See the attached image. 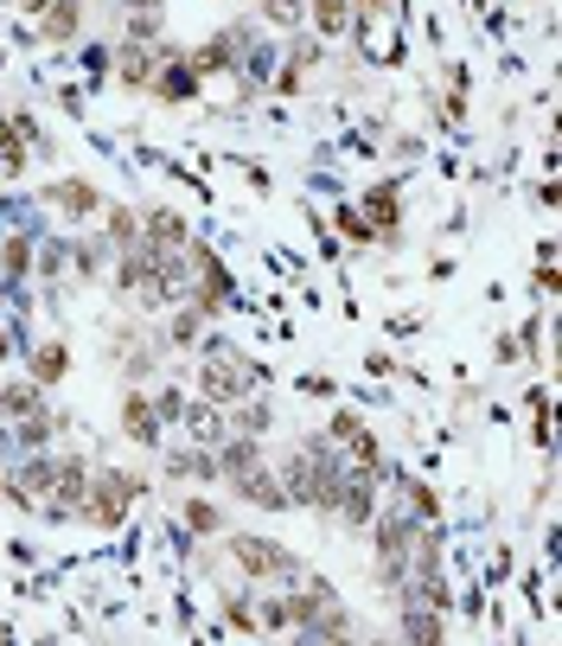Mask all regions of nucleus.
Instances as JSON below:
<instances>
[{
    "mask_svg": "<svg viewBox=\"0 0 562 646\" xmlns=\"http://www.w3.org/2000/svg\"><path fill=\"white\" fill-rule=\"evenodd\" d=\"M180 519H186L192 537H225L230 532V519L211 506V499H186V506H180Z\"/></svg>",
    "mask_w": 562,
    "mask_h": 646,
    "instance_id": "obj_14",
    "label": "nucleus"
},
{
    "mask_svg": "<svg viewBox=\"0 0 562 646\" xmlns=\"http://www.w3.org/2000/svg\"><path fill=\"white\" fill-rule=\"evenodd\" d=\"M33 410H38V384L33 378L0 384V417H33Z\"/></svg>",
    "mask_w": 562,
    "mask_h": 646,
    "instance_id": "obj_16",
    "label": "nucleus"
},
{
    "mask_svg": "<svg viewBox=\"0 0 562 646\" xmlns=\"http://www.w3.org/2000/svg\"><path fill=\"white\" fill-rule=\"evenodd\" d=\"M167 0H128V13H160Z\"/></svg>",
    "mask_w": 562,
    "mask_h": 646,
    "instance_id": "obj_21",
    "label": "nucleus"
},
{
    "mask_svg": "<svg viewBox=\"0 0 562 646\" xmlns=\"http://www.w3.org/2000/svg\"><path fill=\"white\" fill-rule=\"evenodd\" d=\"M0 359H7V333H0Z\"/></svg>",
    "mask_w": 562,
    "mask_h": 646,
    "instance_id": "obj_22",
    "label": "nucleus"
},
{
    "mask_svg": "<svg viewBox=\"0 0 562 646\" xmlns=\"http://www.w3.org/2000/svg\"><path fill=\"white\" fill-rule=\"evenodd\" d=\"M198 83H205V77L192 71L186 58H180V52H167V58H160V71H153V97H160V103H192V97H198Z\"/></svg>",
    "mask_w": 562,
    "mask_h": 646,
    "instance_id": "obj_6",
    "label": "nucleus"
},
{
    "mask_svg": "<svg viewBox=\"0 0 562 646\" xmlns=\"http://www.w3.org/2000/svg\"><path fill=\"white\" fill-rule=\"evenodd\" d=\"M358 218L371 225V237L397 243V225H403V173H383L377 186H365V199H358Z\"/></svg>",
    "mask_w": 562,
    "mask_h": 646,
    "instance_id": "obj_3",
    "label": "nucleus"
},
{
    "mask_svg": "<svg viewBox=\"0 0 562 646\" xmlns=\"http://www.w3.org/2000/svg\"><path fill=\"white\" fill-rule=\"evenodd\" d=\"M263 20L282 26V33H295L300 20H307V0H263Z\"/></svg>",
    "mask_w": 562,
    "mask_h": 646,
    "instance_id": "obj_17",
    "label": "nucleus"
},
{
    "mask_svg": "<svg viewBox=\"0 0 562 646\" xmlns=\"http://www.w3.org/2000/svg\"><path fill=\"white\" fill-rule=\"evenodd\" d=\"M51 205H58L65 218H96V212H103V192H96V180H83V173H65V180L51 186Z\"/></svg>",
    "mask_w": 562,
    "mask_h": 646,
    "instance_id": "obj_8",
    "label": "nucleus"
},
{
    "mask_svg": "<svg viewBox=\"0 0 562 646\" xmlns=\"http://www.w3.org/2000/svg\"><path fill=\"white\" fill-rule=\"evenodd\" d=\"M71 378V345L65 340H38L33 345V384L38 390H51V384Z\"/></svg>",
    "mask_w": 562,
    "mask_h": 646,
    "instance_id": "obj_10",
    "label": "nucleus"
},
{
    "mask_svg": "<svg viewBox=\"0 0 562 646\" xmlns=\"http://www.w3.org/2000/svg\"><path fill=\"white\" fill-rule=\"evenodd\" d=\"M230 494L243 499V506H263V512H288V494H282V480H275V467H256V474H243V480H230Z\"/></svg>",
    "mask_w": 562,
    "mask_h": 646,
    "instance_id": "obj_9",
    "label": "nucleus"
},
{
    "mask_svg": "<svg viewBox=\"0 0 562 646\" xmlns=\"http://www.w3.org/2000/svg\"><path fill=\"white\" fill-rule=\"evenodd\" d=\"M339 230H345L352 243H371V225L358 218V205H339Z\"/></svg>",
    "mask_w": 562,
    "mask_h": 646,
    "instance_id": "obj_20",
    "label": "nucleus"
},
{
    "mask_svg": "<svg viewBox=\"0 0 562 646\" xmlns=\"http://www.w3.org/2000/svg\"><path fill=\"white\" fill-rule=\"evenodd\" d=\"M160 58H167V45H115V83L122 90H148L153 71H160Z\"/></svg>",
    "mask_w": 562,
    "mask_h": 646,
    "instance_id": "obj_5",
    "label": "nucleus"
},
{
    "mask_svg": "<svg viewBox=\"0 0 562 646\" xmlns=\"http://www.w3.org/2000/svg\"><path fill=\"white\" fill-rule=\"evenodd\" d=\"M225 551L237 557V570L250 576V589H295L300 582V557L275 537L256 532H225Z\"/></svg>",
    "mask_w": 562,
    "mask_h": 646,
    "instance_id": "obj_1",
    "label": "nucleus"
},
{
    "mask_svg": "<svg viewBox=\"0 0 562 646\" xmlns=\"http://www.w3.org/2000/svg\"><path fill=\"white\" fill-rule=\"evenodd\" d=\"M141 494H148L141 474H128V467H103V474H90V487H83V499H77V512H83V525L115 532L122 512H128V499H141Z\"/></svg>",
    "mask_w": 562,
    "mask_h": 646,
    "instance_id": "obj_2",
    "label": "nucleus"
},
{
    "mask_svg": "<svg viewBox=\"0 0 562 646\" xmlns=\"http://www.w3.org/2000/svg\"><path fill=\"white\" fill-rule=\"evenodd\" d=\"M103 243H115V250H135V243H141V212H135V205H110Z\"/></svg>",
    "mask_w": 562,
    "mask_h": 646,
    "instance_id": "obj_15",
    "label": "nucleus"
},
{
    "mask_svg": "<svg viewBox=\"0 0 562 646\" xmlns=\"http://www.w3.org/2000/svg\"><path fill=\"white\" fill-rule=\"evenodd\" d=\"M268 422H275L268 397H263V404H256V397H243V404H230V410H225V429H230V435H250V442H263Z\"/></svg>",
    "mask_w": 562,
    "mask_h": 646,
    "instance_id": "obj_11",
    "label": "nucleus"
},
{
    "mask_svg": "<svg viewBox=\"0 0 562 646\" xmlns=\"http://www.w3.org/2000/svg\"><path fill=\"white\" fill-rule=\"evenodd\" d=\"M128 45H160V13H128Z\"/></svg>",
    "mask_w": 562,
    "mask_h": 646,
    "instance_id": "obj_18",
    "label": "nucleus"
},
{
    "mask_svg": "<svg viewBox=\"0 0 562 646\" xmlns=\"http://www.w3.org/2000/svg\"><path fill=\"white\" fill-rule=\"evenodd\" d=\"M141 243H148V250H186L192 230L173 205H148V212H141Z\"/></svg>",
    "mask_w": 562,
    "mask_h": 646,
    "instance_id": "obj_7",
    "label": "nucleus"
},
{
    "mask_svg": "<svg viewBox=\"0 0 562 646\" xmlns=\"http://www.w3.org/2000/svg\"><path fill=\"white\" fill-rule=\"evenodd\" d=\"M0 263L13 269V275H26V269H33V243H26V237H13V243H0Z\"/></svg>",
    "mask_w": 562,
    "mask_h": 646,
    "instance_id": "obj_19",
    "label": "nucleus"
},
{
    "mask_svg": "<svg viewBox=\"0 0 562 646\" xmlns=\"http://www.w3.org/2000/svg\"><path fill=\"white\" fill-rule=\"evenodd\" d=\"M45 38L77 45L83 38V0H45Z\"/></svg>",
    "mask_w": 562,
    "mask_h": 646,
    "instance_id": "obj_12",
    "label": "nucleus"
},
{
    "mask_svg": "<svg viewBox=\"0 0 562 646\" xmlns=\"http://www.w3.org/2000/svg\"><path fill=\"white\" fill-rule=\"evenodd\" d=\"M300 26H313L320 38L345 33V26H352V0H307V20H300Z\"/></svg>",
    "mask_w": 562,
    "mask_h": 646,
    "instance_id": "obj_13",
    "label": "nucleus"
},
{
    "mask_svg": "<svg viewBox=\"0 0 562 646\" xmlns=\"http://www.w3.org/2000/svg\"><path fill=\"white\" fill-rule=\"evenodd\" d=\"M160 429H167V422H160V404L135 384V390L122 397V435H128L135 449H160Z\"/></svg>",
    "mask_w": 562,
    "mask_h": 646,
    "instance_id": "obj_4",
    "label": "nucleus"
}]
</instances>
